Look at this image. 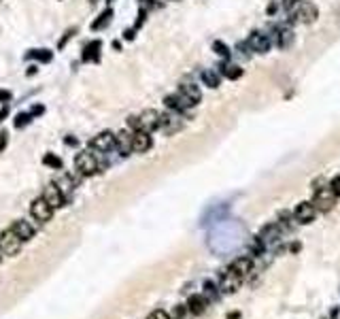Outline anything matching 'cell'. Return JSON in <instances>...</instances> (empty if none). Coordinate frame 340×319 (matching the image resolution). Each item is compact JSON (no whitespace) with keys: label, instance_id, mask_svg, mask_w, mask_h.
<instances>
[{"label":"cell","instance_id":"9","mask_svg":"<svg viewBox=\"0 0 340 319\" xmlns=\"http://www.w3.org/2000/svg\"><path fill=\"white\" fill-rule=\"evenodd\" d=\"M251 51H257V54H268L272 47V40L270 34H264V32H251V37L247 38Z\"/></svg>","mask_w":340,"mask_h":319},{"label":"cell","instance_id":"2","mask_svg":"<svg viewBox=\"0 0 340 319\" xmlns=\"http://www.w3.org/2000/svg\"><path fill=\"white\" fill-rule=\"evenodd\" d=\"M21 245H23V241L11 228L0 232V251H2L4 258H15L21 251Z\"/></svg>","mask_w":340,"mask_h":319},{"label":"cell","instance_id":"38","mask_svg":"<svg viewBox=\"0 0 340 319\" xmlns=\"http://www.w3.org/2000/svg\"><path fill=\"white\" fill-rule=\"evenodd\" d=\"M7 145H9V134H7V130H0V153L7 149Z\"/></svg>","mask_w":340,"mask_h":319},{"label":"cell","instance_id":"4","mask_svg":"<svg viewBox=\"0 0 340 319\" xmlns=\"http://www.w3.org/2000/svg\"><path fill=\"white\" fill-rule=\"evenodd\" d=\"M30 215H32V219H37L38 224H47L54 217V208H51L49 202L40 196V198H34L30 202Z\"/></svg>","mask_w":340,"mask_h":319},{"label":"cell","instance_id":"24","mask_svg":"<svg viewBox=\"0 0 340 319\" xmlns=\"http://www.w3.org/2000/svg\"><path fill=\"white\" fill-rule=\"evenodd\" d=\"M51 183H56L57 188H60V191L66 196V200H68V196L73 194V189H75V181H73V177H70V175H60V177H56Z\"/></svg>","mask_w":340,"mask_h":319},{"label":"cell","instance_id":"15","mask_svg":"<svg viewBox=\"0 0 340 319\" xmlns=\"http://www.w3.org/2000/svg\"><path fill=\"white\" fill-rule=\"evenodd\" d=\"M102 57V40L94 38L83 47V54H81V60L83 62H90V64H98Z\"/></svg>","mask_w":340,"mask_h":319},{"label":"cell","instance_id":"5","mask_svg":"<svg viewBox=\"0 0 340 319\" xmlns=\"http://www.w3.org/2000/svg\"><path fill=\"white\" fill-rule=\"evenodd\" d=\"M90 147L94 151H100V153H109L115 149V134L113 132H100V134H96L90 141Z\"/></svg>","mask_w":340,"mask_h":319},{"label":"cell","instance_id":"10","mask_svg":"<svg viewBox=\"0 0 340 319\" xmlns=\"http://www.w3.org/2000/svg\"><path fill=\"white\" fill-rule=\"evenodd\" d=\"M43 198H45L47 202H49V206L54 208V211H56V208H62V206L68 202V200H66V196L62 194L60 188H57L56 183H49V185H47V188L43 189Z\"/></svg>","mask_w":340,"mask_h":319},{"label":"cell","instance_id":"1","mask_svg":"<svg viewBox=\"0 0 340 319\" xmlns=\"http://www.w3.org/2000/svg\"><path fill=\"white\" fill-rule=\"evenodd\" d=\"M75 168H77V172L81 177H94L100 172V162L94 153H90V149L87 151H79L75 155Z\"/></svg>","mask_w":340,"mask_h":319},{"label":"cell","instance_id":"18","mask_svg":"<svg viewBox=\"0 0 340 319\" xmlns=\"http://www.w3.org/2000/svg\"><path fill=\"white\" fill-rule=\"evenodd\" d=\"M179 92H181V94H183V96L187 98V100H189V102L193 104V107H196V104L202 100V92H200V88H198L196 83H189V81L181 83V85H179Z\"/></svg>","mask_w":340,"mask_h":319},{"label":"cell","instance_id":"48","mask_svg":"<svg viewBox=\"0 0 340 319\" xmlns=\"http://www.w3.org/2000/svg\"><path fill=\"white\" fill-rule=\"evenodd\" d=\"M87 2H90V4H96V2H98V0H87Z\"/></svg>","mask_w":340,"mask_h":319},{"label":"cell","instance_id":"17","mask_svg":"<svg viewBox=\"0 0 340 319\" xmlns=\"http://www.w3.org/2000/svg\"><path fill=\"white\" fill-rule=\"evenodd\" d=\"M115 149L119 151V155H130L132 151V132L128 130H119L115 134Z\"/></svg>","mask_w":340,"mask_h":319},{"label":"cell","instance_id":"40","mask_svg":"<svg viewBox=\"0 0 340 319\" xmlns=\"http://www.w3.org/2000/svg\"><path fill=\"white\" fill-rule=\"evenodd\" d=\"M30 113H32V117H40V115L45 113V107L43 104H34V107L30 109Z\"/></svg>","mask_w":340,"mask_h":319},{"label":"cell","instance_id":"30","mask_svg":"<svg viewBox=\"0 0 340 319\" xmlns=\"http://www.w3.org/2000/svg\"><path fill=\"white\" fill-rule=\"evenodd\" d=\"M279 228L277 225H266V228L262 230V236H260V241H264V243H274L279 239Z\"/></svg>","mask_w":340,"mask_h":319},{"label":"cell","instance_id":"8","mask_svg":"<svg viewBox=\"0 0 340 319\" xmlns=\"http://www.w3.org/2000/svg\"><path fill=\"white\" fill-rule=\"evenodd\" d=\"M164 104H166V109L168 111H172V113H181L183 115L187 109H191L193 104L187 100V98L181 94V92H177V94H168L166 98H164Z\"/></svg>","mask_w":340,"mask_h":319},{"label":"cell","instance_id":"22","mask_svg":"<svg viewBox=\"0 0 340 319\" xmlns=\"http://www.w3.org/2000/svg\"><path fill=\"white\" fill-rule=\"evenodd\" d=\"M291 43H294V30H291V28H279L277 30V47L289 49Z\"/></svg>","mask_w":340,"mask_h":319},{"label":"cell","instance_id":"11","mask_svg":"<svg viewBox=\"0 0 340 319\" xmlns=\"http://www.w3.org/2000/svg\"><path fill=\"white\" fill-rule=\"evenodd\" d=\"M160 117H162V113H157L155 109H147V111H143V113L138 115L140 130H145V132L160 130Z\"/></svg>","mask_w":340,"mask_h":319},{"label":"cell","instance_id":"27","mask_svg":"<svg viewBox=\"0 0 340 319\" xmlns=\"http://www.w3.org/2000/svg\"><path fill=\"white\" fill-rule=\"evenodd\" d=\"M43 164L47 168H51V170H62L64 162H62L60 155H56V153H45L43 155Z\"/></svg>","mask_w":340,"mask_h":319},{"label":"cell","instance_id":"33","mask_svg":"<svg viewBox=\"0 0 340 319\" xmlns=\"http://www.w3.org/2000/svg\"><path fill=\"white\" fill-rule=\"evenodd\" d=\"M204 294H207V296H204L207 300H217V287L210 281L204 283Z\"/></svg>","mask_w":340,"mask_h":319},{"label":"cell","instance_id":"23","mask_svg":"<svg viewBox=\"0 0 340 319\" xmlns=\"http://www.w3.org/2000/svg\"><path fill=\"white\" fill-rule=\"evenodd\" d=\"M37 60L38 64H49L51 60H54V51L51 49H30L26 54V60Z\"/></svg>","mask_w":340,"mask_h":319},{"label":"cell","instance_id":"35","mask_svg":"<svg viewBox=\"0 0 340 319\" xmlns=\"http://www.w3.org/2000/svg\"><path fill=\"white\" fill-rule=\"evenodd\" d=\"M330 189H332V194L336 196V198H340V177H334L332 181H330Z\"/></svg>","mask_w":340,"mask_h":319},{"label":"cell","instance_id":"42","mask_svg":"<svg viewBox=\"0 0 340 319\" xmlns=\"http://www.w3.org/2000/svg\"><path fill=\"white\" fill-rule=\"evenodd\" d=\"M64 143H66L68 147H77V145H79V141L75 136H66V138H64Z\"/></svg>","mask_w":340,"mask_h":319},{"label":"cell","instance_id":"41","mask_svg":"<svg viewBox=\"0 0 340 319\" xmlns=\"http://www.w3.org/2000/svg\"><path fill=\"white\" fill-rule=\"evenodd\" d=\"M7 117H9V104H2V107H0V124Z\"/></svg>","mask_w":340,"mask_h":319},{"label":"cell","instance_id":"43","mask_svg":"<svg viewBox=\"0 0 340 319\" xmlns=\"http://www.w3.org/2000/svg\"><path fill=\"white\" fill-rule=\"evenodd\" d=\"M300 0H281V4H283V9H291L294 4H298Z\"/></svg>","mask_w":340,"mask_h":319},{"label":"cell","instance_id":"29","mask_svg":"<svg viewBox=\"0 0 340 319\" xmlns=\"http://www.w3.org/2000/svg\"><path fill=\"white\" fill-rule=\"evenodd\" d=\"M213 51L221 57V60H230V57H232V49L227 47L224 40H215V43H213Z\"/></svg>","mask_w":340,"mask_h":319},{"label":"cell","instance_id":"20","mask_svg":"<svg viewBox=\"0 0 340 319\" xmlns=\"http://www.w3.org/2000/svg\"><path fill=\"white\" fill-rule=\"evenodd\" d=\"M230 270H234L240 279H245V277L251 275V270H253V262H251V258H236L230 266Z\"/></svg>","mask_w":340,"mask_h":319},{"label":"cell","instance_id":"47","mask_svg":"<svg viewBox=\"0 0 340 319\" xmlns=\"http://www.w3.org/2000/svg\"><path fill=\"white\" fill-rule=\"evenodd\" d=\"M227 319H240V313H230V315H227Z\"/></svg>","mask_w":340,"mask_h":319},{"label":"cell","instance_id":"12","mask_svg":"<svg viewBox=\"0 0 340 319\" xmlns=\"http://www.w3.org/2000/svg\"><path fill=\"white\" fill-rule=\"evenodd\" d=\"M294 217H296V222L298 224H310L315 217H317V208H315L313 202H308V200H304L300 202L296 208H294Z\"/></svg>","mask_w":340,"mask_h":319},{"label":"cell","instance_id":"7","mask_svg":"<svg viewBox=\"0 0 340 319\" xmlns=\"http://www.w3.org/2000/svg\"><path fill=\"white\" fill-rule=\"evenodd\" d=\"M151 147H153L151 132H145V130H134L132 132V151L134 153H147Z\"/></svg>","mask_w":340,"mask_h":319},{"label":"cell","instance_id":"37","mask_svg":"<svg viewBox=\"0 0 340 319\" xmlns=\"http://www.w3.org/2000/svg\"><path fill=\"white\" fill-rule=\"evenodd\" d=\"M138 4H140V9H145V11L155 9V7H162V4L155 2V0H138Z\"/></svg>","mask_w":340,"mask_h":319},{"label":"cell","instance_id":"14","mask_svg":"<svg viewBox=\"0 0 340 319\" xmlns=\"http://www.w3.org/2000/svg\"><path fill=\"white\" fill-rule=\"evenodd\" d=\"M11 230H13L23 243L32 241L34 234H37V228H34V225L28 222V219H23V217H21V219H15V222L11 224Z\"/></svg>","mask_w":340,"mask_h":319},{"label":"cell","instance_id":"19","mask_svg":"<svg viewBox=\"0 0 340 319\" xmlns=\"http://www.w3.org/2000/svg\"><path fill=\"white\" fill-rule=\"evenodd\" d=\"M221 75V77H226V79H230V81H236V79H240L243 77V68L238 66V64H232V62H227V60H224L219 64V71H217Z\"/></svg>","mask_w":340,"mask_h":319},{"label":"cell","instance_id":"25","mask_svg":"<svg viewBox=\"0 0 340 319\" xmlns=\"http://www.w3.org/2000/svg\"><path fill=\"white\" fill-rule=\"evenodd\" d=\"M111 19H113V9L107 7V9H104L100 15L96 17V19H94L92 30H94V32H98V30H102V28H107V26L111 24Z\"/></svg>","mask_w":340,"mask_h":319},{"label":"cell","instance_id":"50","mask_svg":"<svg viewBox=\"0 0 340 319\" xmlns=\"http://www.w3.org/2000/svg\"><path fill=\"white\" fill-rule=\"evenodd\" d=\"M107 2H113V0H107Z\"/></svg>","mask_w":340,"mask_h":319},{"label":"cell","instance_id":"44","mask_svg":"<svg viewBox=\"0 0 340 319\" xmlns=\"http://www.w3.org/2000/svg\"><path fill=\"white\" fill-rule=\"evenodd\" d=\"M37 71H38V64H32V66H28V77H32V75H37Z\"/></svg>","mask_w":340,"mask_h":319},{"label":"cell","instance_id":"31","mask_svg":"<svg viewBox=\"0 0 340 319\" xmlns=\"http://www.w3.org/2000/svg\"><path fill=\"white\" fill-rule=\"evenodd\" d=\"M170 317L172 319H191L193 315L189 313V309H187V304H179V306H174V311H172Z\"/></svg>","mask_w":340,"mask_h":319},{"label":"cell","instance_id":"6","mask_svg":"<svg viewBox=\"0 0 340 319\" xmlns=\"http://www.w3.org/2000/svg\"><path fill=\"white\" fill-rule=\"evenodd\" d=\"M181 128H183V117H181V113H164L160 117V130L164 134H174V132H179Z\"/></svg>","mask_w":340,"mask_h":319},{"label":"cell","instance_id":"39","mask_svg":"<svg viewBox=\"0 0 340 319\" xmlns=\"http://www.w3.org/2000/svg\"><path fill=\"white\" fill-rule=\"evenodd\" d=\"M136 28H128V30H124V34H121V37H124V40H134L136 38Z\"/></svg>","mask_w":340,"mask_h":319},{"label":"cell","instance_id":"26","mask_svg":"<svg viewBox=\"0 0 340 319\" xmlns=\"http://www.w3.org/2000/svg\"><path fill=\"white\" fill-rule=\"evenodd\" d=\"M202 83L207 85V88H219L221 85V75L217 71H202Z\"/></svg>","mask_w":340,"mask_h":319},{"label":"cell","instance_id":"36","mask_svg":"<svg viewBox=\"0 0 340 319\" xmlns=\"http://www.w3.org/2000/svg\"><path fill=\"white\" fill-rule=\"evenodd\" d=\"M13 100V92L11 90H0V104H9Z\"/></svg>","mask_w":340,"mask_h":319},{"label":"cell","instance_id":"32","mask_svg":"<svg viewBox=\"0 0 340 319\" xmlns=\"http://www.w3.org/2000/svg\"><path fill=\"white\" fill-rule=\"evenodd\" d=\"M75 34H77V28H68V30L64 32V37L60 38V43H57V49H64V47H66V43L75 37Z\"/></svg>","mask_w":340,"mask_h":319},{"label":"cell","instance_id":"46","mask_svg":"<svg viewBox=\"0 0 340 319\" xmlns=\"http://www.w3.org/2000/svg\"><path fill=\"white\" fill-rule=\"evenodd\" d=\"M113 49H115V51L121 49V43H119V40H113Z\"/></svg>","mask_w":340,"mask_h":319},{"label":"cell","instance_id":"16","mask_svg":"<svg viewBox=\"0 0 340 319\" xmlns=\"http://www.w3.org/2000/svg\"><path fill=\"white\" fill-rule=\"evenodd\" d=\"M240 283H243V279L236 275L234 270H227L221 275V283H219V289L224 294H236L238 292V287H240Z\"/></svg>","mask_w":340,"mask_h":319},{"label":"cell","instance_id":"13","mask_svg":"<svg viewBox=\"0 0 340 319\" xmlns=\"http://www.w3.org/2000/svg\"><path fill=\"white\" fill-rule=\"evenodd\" d=\"M319 17V9L315 7L313 2H302L298 11L294 13V21H300V24H313Z\"/></svg>","mask_w":340,"mask_h":319},{"label":"cell","instance_id":"28","mask_svg":"<svg viewBox=\"0 0 340 319\" xmlns=\"http://www.w3.org/2000/svg\"><path fill=\"white\" fill-rule=\"evenodd\" d=\"M34 121V117H32V113L30 111H19L15 115V121H13V126L17 128V130H21V128H26V126H30Z\"/></svg>","mask_w":340,"mask_h":319},{"label":"cell","instance_id":"3","mask_svg":"<svg viewBox=\"0 0 340 319\" xmlns=\"http://www.w3.org/2000/svg\"><path fill=\"white\" fill-rule=\"evenodd\" d=\"M315 205V208L321 213H327V211H332L334 205H336V196L332 194V189H330V185L327 188H317L315 189V196H313V200H310Z\"/></svg>","mask_w":340,"mask_h":319},{"label":"cell","instance_id":"45","mask_svg":"<svg viewBox=\"0 0 340 319\" xmlns=\"http://www.w3.org/2000/svg\"><path fill=\"white\" fill-rule=\"evenodd\" d=\"M274 13H277V4H270V7H268V15H274Z\"/></svg>","mask_w":340,"mask_h":319},{"label":"cell","instance_id":"21","mask_svg":"<svg viewBox=\"0 0 340 319\" xmlns=\"http://www.w3.org/2000/svg\"><path fill=\"white\" fill-rule=\"evenodd\" d=\"M207 306H208V300L204 298V296L193 294V296H189V300H187V309H189V313H191L193 317L202 315V313L207 311Z\"/></svg>","mask_w":340,"mask_h":319},{"label":"cell","instance_id":"49","mask_svg":"<svg viewBox=\"0 0 340 319\" xmlns=\"http://www.w3.org/2000/svg\"><path fill=\"white\" fill-rule=\"evenodd\" d=\"M2 258H4V255H2V251H0V262H2Z\"/></svg>","mask_w":340,"mask_h":319},{"label":"cell","instance_id":"34","mask_svg":"<svg viewBox=\"0 0 340 319\" xmlns=\"http://www.w3.org/2000/svg\"><path fill=\"white\" fill-rule=\"evenodd\" d=\"M147 319H172V317H170L164 309H155L153 313H149V317H147Z\"/></svg>","mask_w":340,"mask_h":319}]
</instances>
